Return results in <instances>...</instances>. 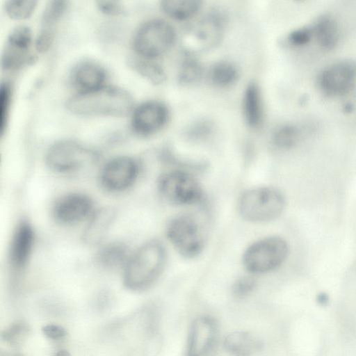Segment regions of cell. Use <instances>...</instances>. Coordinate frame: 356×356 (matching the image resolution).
I'll list each match as a JSON object with an SVG mask.
<instances>
[{
	"instance_id": "1",
	"label": "cell",
	"mask_w": 356,
	"mask_h": 356,
	"mask_svg": "<svg viewBox=\"0 0 356 356\" xmlns=\"http://www.w3.org/2000/svg\"><path fill=\"white\" fill-rule=\"evenodd\" d=\"M133 106V98L124 89L115 86H101L79 92L66 102L67 108L76 115L85 116L126 115Z\"/></svg>"
},
{
	"instance_id": "2",
	"label": "cell",
	"mask_w": 356,
	"mask_h": 356,
	"mask_svg": "<svg viewBox=\"0 0 356 356\" xmlns=\"http://www.w3.org/2000/svg\"><path fill=\"white\" fill-rule=\"evenodd\" d=\"M166 261V251L157 240H151L130 254L124 266V285L141 291L152 285L162 273Z\"/></svg>"
},
{
	"instance_id": "3",
	"label": "cell",
	"mask_w": 356,
	"mask_h": 356,
	"mask_svg": "<svg viewBox=\"0 0 356 356\" xmlns=\"http://www.w3.org/2000/svg\"><path fill=\"white\" fill-rule=\"evenodd\" d=\"M285 197L278 189L259 187L244 192L238 202L240 214L246 220L264 222L279 217L285 207Z\"/></svg>"
},
{
	"instance_id": "4",
	"label": "cell",
	"mask_w": 356,
	"mask_h": 356,
	"mask_svg": "<svg viewBox=\"0 0 356 356\" xmlns=\"http://www.w3.org/2000/svg\"><path fill=\"white\" fill-rule=\"evenodd\" d=\"M288 253L289 246L284 239L269 236L251 244L243 254V263L252 273H265L278 268Z\"/></svg>"
},
{
	"instance_id": "5",
	"label": "cell",
	"mask_w": 356,
	"mask_h": 356,
	"mask_svg": "<svg viewBox=\"0 0 356 356\" xmlns=\"http://www.w3.org/2000/svg\"><path fill=\"white\" fill-rule=\"evenodd\" d=\"M175 40V32L170 24L162 19H152L136 31L133 47L143 58L153 59L167 52Z\"/></svg>"
},
{
	"instance_id": "6",
	"label": "cell",
	"mask_w": 356,
	"mask_h": 356,
	"mask_svg": "<svg viewBox=\"0 0 356 356\" xmlns=\"http://www.w3.org/2000/svg\"><path fill=\"white\" fill-rule=\"evenodd\" d=\"M97 153L83 144L74 140H61L48 149L45 161L48 167L57 172L66 173L92 163Z\"/></svg>"
},
{
	"instance_id": "7",
	"label": "cell",
	"mask_w": 356,
	"mask_h": 356,
	"mask_svg": "<svg viewBox=\"0 0 356 356\" xmlns=\"http://www.w3.org/2000/svg\"><path fill=\"white\" fill-rule=\"evenodd\" d=\"M166 233L176 250L184 257L193 258L204 248V231L197 219L191 214L175 217L168 224Z\"/></svg>"
},
{
	"instance_id": "8",
	"label": "cell",
	"mask_w": 356,
	"mask_h": 356,
	"mask_svg": "<svg viewBox=\"0 0 356 356\" xmlns=\"http://www.w3.org/2000/svg\"><path fill=\"white\" fill-rule=\"evenodd\" d=\"M158 187L162 196L176 205H188L199 202L203 191L198 181L182 170H172L162 175Z\"/></svg>"
},
{
	"instance_id": "9",
	"label": "cell",
	"mask_w": 356,
	"mask_h": 356,
	"mask_svg": "<svg viewBox=\"0 0 356 356\" xmlns=\"http://www.w3.org/2000/svg\"><path fill=\"white\" fill-rule=\"evenodd\" d=\"M222 35V19L216 14H211L191 25L185 31L182 44L188 54L202 52L218 44Z\"/></svg>"
},
{
	"instance_id": "10",
	"label": "cell",
	"mask_w": 356,
	"mask_h": 356,
	"mask_svg": "<svg viewBox=\"0 0 356 356\" xmlns=\"http://www.w3.org/2000/svg\"><path fill=\"white\" fill-rule=\"evenodd\" d=\"M139 165L133 159L121 156L108 161L100 174L102 186L109 191H123L133 185L139 173Z\"/></svg>"
},
{
	"instance_id": "11",
	"label": "cell",
	"mask_w": 356,
	"mask_h": 356,
	"mask_svg": "<svg viewBox=\"0 0 356 356\" xmlns=\"http://www.w3.org/2000/svg\"><path fill=\"white\" fill-rule=\"evenodd\" d=\"M217 336L218 324L214 318L209 315L195 318L189 328L185 356H208Z\"/></svg>"
},
{
	"instance_id": "12",
	"label": "cell",
	"mask_w": 356,
	"mask_h": 356,
	"mask_svg": "<svg viewBox=\"0 0 356 356\" xmlns=\"http://www.w3.org/2000/svg\"><path fill=\"white\" fill-rule=\"evenodd\" d=\"M93 203L86 195L69 193L59 198L54 205L53 216L63 225H74L92 213Z\"/></svg>"
},
{
	"instance_id": "13",
	"label": "cell",
	"mask_w": 356,
	"mask_h": 356,
	"mask_svg": "<svg viewBox=\"0 0 356 356\" xmlns=\"http://www.w3.org/2000/svg\"><path fill=\"white\" fill-rule=\"evenodd\" d=\"M168 119V110L161 102L147 101L138 105L134 111L131 126L134 131L147 136L161 129Z\"/></svg>"
},
{
	"instance_id": "14",
	"label": "cell",
	"mask_w": 356,
	"mask_h": 356,
	"mask_svg": "<svg viewBox=\"0 0 356 356\" xmlns=\"http://www.w3.org/2000/svg\"><path fill=\"white\" fill-rule=\"evenodd\" d=\"M355 78V66L348 63H341L330 67L321 74L319 85L326 94L339 95L352 88Z\"/></svg>"
},
{
	"instance_id": "15",
	"label": "cell",
	"mask_w": 356,
	"mask_h": 356,
	"mask_svg": "<svg viewBox=\"0 0 356 356\" xmlns=\"http://www.w3.org/2000/svg\"><path fill=\"white\" fill-rule=\"evenodd\" d=\"M34 232L31 224L21 222L13 235L9 250V259L16 270L24 268L31 254L34 243Z\"/></svg>"
},
{
	"instance_id": "16",
	"label": "cell",
	"mask_w": 356,
	"mask_h": 356,
	"mask_svg": "<svg viewBox=\"0 0 356 356\" xmlns=\"http://www.w3.org/2000/svg\"><path fill=\"white\" fill-rule=\"evenodd\" d=\"M70 79L73 86L80 90V92H86L102 86L106 72L97 63L84 60L72 67Z\"/></svg>"
},
{
	"instance_id": "17",
	"label": "cell",
	"mask_w": 356,
	"mask_h": 356,
	"mask_svg": "<svg viewBox=\"0 0 356 356\" xmlns=\"http://www.w3.org/2000/svg\"><path fill=\"white\" fill-rule=\"evenodd\" d=\"M115 218V211L111 207L99 209L90 215L88 222L83 232V240L90 245L99 243Z\"/></svg>"
},
{
	"instance_id": "18",
	"label": "cell",
	"mask_w": 356,
	"mask_h": 356,
	"mask_svg": "<svg viewBox=\"0 0 356 356\" xmlns=\"http://www.w3.org/2000/svg\"><path fill=\"white\" fill-rule=\"evenodd\" d=\"M223 346L232 356H252L260 350L261 343L249 332L236 331L226 336Z\"/></svg>"
},
{
	"instance_id": "19",
	"label": "cell",
	"mask_w": 356,
	"mask_h": 356,
	"mask_svg": "<svg viewBox=\"0 0 356 356\" xmlns=\"http://www.w3.org/2000/svg\"><path fill=\"white\" fill-rule=\"evenodd\" d=\"M243 110L245 120L250 127H257L262 120L260 90L254 83H250L244 92Z\"/></svg>"
},
{
	"instance_id": "20",
	"label": "cell",
	"mask_w": 356,
	"mask_h": 356,
	"mask_svg": "<svg viewBox=\"0 0 356 356\" xmlns=\"http://www.w3.org/2000/svg\"><path fill=\"white\" fill-rule=\"evenodd\" d=\"M198 0H164L161 2L163 11L177 20H186L194 16L200 9Z\"/></svg>"
},
{
	"instance_id": "21",
	"label": "cell",
	"mask_w": 356,
	"mask_h": 356,
	"mask_svg": "<svg viewBox=\"0 0 356 356\" xmlns=\"http://www.w3.org/2000/svg\"><path fill=\"white\" fill-rule=\"evenodd\" d=\"M129 256L125 245L119 242H113L100 249L97 255V261L103 267L124 266Z\"/></svg>"
},
{
	"instance_id": "22",
	"label": "cell",
	"mask_w": 356,
	"mask_h": 356,
	"mask_svg": "<svg viewBox=\"0 0 356 356\" xmlns=\"http://www.w3.org/2000/svg\"><path fill=\"white\" fill-rule=\"evenodd\" d=\"M209 79L218 87H227L234 83L238 77L236 65L228 61L214 63L208 72Z\"/></svg>"
},
{
	"instance_id": "23",
	"label": "cell",
	"mask_w": 356,
	"mask_h": 356,
	"mask_svg": "<svg viewBox=\"0 0 356 356\" xmlns=\"http://www.w3.org/2000/svg\"><path fill=\"white\" fill-rule=\"evenodd\" d=\"M129 63L134 70L154 84H161L165 79L163 69L159 65L148 59L134 58L130 59Z\"/></svg>"
},
{
	"instance_id": "24",
	"label": "cell",
	"mask_w": 356,
	"mask_h": 356,
	"mask_svg": "<svg viewBox=\"0 0 356 356\" xmlns=\"http://www.w3.org/2000/svg\"><path fill=\"white\" fill-rule=\"evenodd\" d=\"M31 38L32 33L29 26H17L8 34L5 47L16 52L27 53Z\"/></svg>"
},
{
	"instance_id": "25",
	"label": "cell",
	"mask_w": 356,
	"mask_h": 356,
	"mask_svg": "<svg viewBox=\"0 0 356 356\" xmlns=\"http://www.w3.org/2000/svg\"><path fill=\"white\" fill-rule=\"evenodd\" d=\"M67 6V1L51 0L48 1L42 14V29L54 31V25L61 18Z\"/></svg>"
},
{
	"instance_id": "26",
	"label": "cell",
	"mask_w": 356,
	"mask_h": 356,
	"mask_svg": "<svg viewBox=\"0 0 356 356\" xmlns=\"http://www.w3.org/2000/svg\"><path fill=\"white\" fill-rule=\"evenodd\" d=\"M203 74V69L197 60L188 58L181 64L178 72V80L180 83L191 85L198 82Z\"/></svg>"
},
{
	"instance_id": "27",
	"label": "cell",
	"mask_w": 356,
	"mask_h": 356,
	"mask_svg": "<svg viewBox=\"0 0 356 356\" xmlns=\"http://www.w3.org/2000/svg\"><path fill=\"white\" fill-rule=\"evenodd\" d=\"M37 2L35 0H8L5 2V10L10 18L23 19L31 15Z\"/></svg>"
},
{
	"instance_id": "28",
	"label": "cell",
	"mask_w": 356,
	"mask_h": 356,
	"mask_svg": "<svg viewBox=\"0 0 356 356\" xmlns=\"http://www.w3.org/2000/svg\"><path fill=\"white\" fill-rule=\"evenodd\" d=\"M298 140V131L291 126H284L275 131L273 136V143L282 149L290 148Z\"/></svg>"
},
{
	"instance_id": "29",
	"label": "cell",
	"mask_w": 356,
	"mask_h": 356,
	"mask_svg": "<svg viewBox=\"0 0 356 356\" xmlns=\"http://www.w3.org/2000/svg\"><path fill=\"white\" fill-rule=\"evenodd\" d=\"M10 101V88L7 83H2L0 88V133L3 134L8 121Z\"/></svg>"
},
{
	"instance_id": "30",
	"label": "cell",
	"mask_w": 356,
	"mask_h": 356,
	"mask_svg": "<svg viewBox=\"0 0 356 356\" xmlns=\"http://www.w3.org/2000/svg\"><path fill=\"white\" fill-rule=\"evenodd\" d=\"M255 286V281L250 277H242L238 279L233 286V292L237 297H243L249 294Z\"/></svg>"
},
{
	"instance_id": "31",
	"label": "cell",
	"mask_w": 356,
	"mask_h": 356,
	"mask_svg": "<svg viewBox=\"0 0 356 356\" xmlns=\"http://www.w3.org/2000/svg\"><path fill=\"white\" fill-rule=\"evenodd\" d=\"M96 4L99 10L106 15H118L124 10L122 3L118 1L99 0Z\"/></svg>"
},
{
	"instance_id": "32",
	"label": "cell",
	"mask_w": 356,
	"mask_h": 356,
	"mask_svg": "<svg viewBox=\"0 0 356 356\" xmlns=\"http://www.w3.org/2000/svg\"><path fill=\"white\" fill-rule=\"evenodd\" d=\"M54 38V31L42 29L35 40V48L40 52L47 51Z\"/></svg>"
},
{
	"instance_id": "33",
	"label": "cell",
	"mask_w": 356,
	"mask_h": 356,
	"mask_svg": "<svg viewBox=\"0 0 356 356\" xmlns=\"http://www.w3.org/2000/svg\"><path fill=\"white\" fill-rule=\"evenodd\" d=\"M42 331L45 336L51 339H58L65 335V331L60 326L48 325L43 327Z\"/></svg>"
},
{
	"instance_id": "34",
	"label": "cell",
	"mask_w": 356,
	"mask_h": 356,
	"mask_svg": "<svg viewBox=\"0 0 356 356\" xmlns=\"http://www.w3.org/2000/svg\"><path fill=\"white\" fill-rule=\"evenodd\" d=\"M56 356H70L69 353L65 350L60 351L56 355Z\"/></svg>"
}]
</instances>
